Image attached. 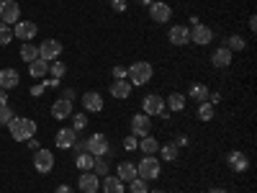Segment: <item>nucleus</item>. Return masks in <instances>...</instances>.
<instances>
[{
  "instance_id": "20",
  "label": "nucleus",
  "mask_w": 257,
  "mask_h": 193,
  "mask_svg": "<svg viewBox=\"0 0 257 193\" xmlns=\"http://www.w3.org/2000/svg\"><path fill=\"white\" fill-rule=\"evenodd\" d=\"M111 95L118 98V101H126L128 95H132V82H128V80H113V85H111Z\"/></svg>"
},
{
  "instance_id": "40",
  "label": "nucleus",
  "mask_w": 257,
  "mask_h": 193,
  "mask_svg": "<svg viewBox=\"0 0 257 193\" xmlns=\"http://www.w3.org/2000/svg\"><path fill=\"white\" fill-rule=\"evenodd\" d=\"M111 6H113V11H126V0H111Z\"/></svg>"
},
{
  "instance_id": "19",
  "label": "nucleus",
  "mask_w": 257,
  "mask_h": 193,
  "mask_svg": "<svg viewBox=\"0 0 257 193\" xmlns=\"http://www.w3.org/2000/svg\"><path fill=\"white\" fill-rule=\"evenodd\" d=\"M70 114H72V101H67V98H59V101H54V106H52V116H54L57 121L67 119Z\"/></svg>"
},
{
  "instance_id": "25",
  "label": "nucleus",
  "mask_w": 257,
  "mask_h": 193,
  "mask_svg": "<svg viewBox=\"0 0 257 193\" xmlns=\"http://www.w3.org/2000/svg\"><path fill=\"white\" fill-rule=\"evenodd\" d=\"M93 162H95V157H93L90 152H77V157H75V165L82 170V173H88V170H93Z\"/></svg>"
},
{
  "instance_id": "15",
  "label": "nucleus",
  "mask_w": 257,
  "mask_h": 193,
  "mask_svg": "<svg viewBox=\"0 0 257 193\" xmlns=\"http://www.w3.org/2000/svg\"><path fill=\"white\" fill-rule=\"evenodd\" d=\"M13 36L24 39V41H31L36 36V24H34V21H18L16 29H13Z\"/></svg>"
},
{
  "instance_id": "39",
  "label": "nucleus",
  "mask_w": 257,
  "mask_h": 193,
  "mask_svg": "<svg viewBox=\"0 0 257 193\" xmlns=\"http://www.w3.org/2000/svg\"><path fill=\"white\" fill-rule=\"evenodd\" d=\"M123 147L128 149V152H132V149H137L139 147V142H137V137L132 134V137H126V142H123Z\"/></svg>"
},
{
  "instance_id": "4",
  "label": "nucleus",
  "mask_w": 257,
  "mask_h": 193,
  "mask_svg": "<svg viewBox=\"0 0 257 193\" xmlns=\"http://www.w3.org/2000/svg\"><path fill=\"white\" fill-rule=\"evenodd\" d=\"M85 152H90L93 157H105L111 152V144L105 139V134H93L85 139Z\"/></svg>"
},
{
  "instance_id": "24",
  "label": "nucleus",
  "mask_w": 257,
  "mask_h": 193,
  "mask_svg": "<svg viewBox=\"0 0 257 193\" xmlns=\"http://www.w3.org/2000/svg\"><path fill=\"white\" fill-rule=\"evenodd\" d=\"M100 185L105 193H123V180H118L116 175H105Z\"/></svg>"
},
{
  "instance_id": "21",
  "label": "nucleus",
  "mask_w": 257,
  "mask_h": 193,
  "mask_svg": "<svg viewBox=\"0 0 257 193\" xmlns=\"http://www.w3.org/2000/svg\"><path fill=\"white\" fill-rule=\"evenodd\" d=\"M16 85H18V72L16 70H11V67L0 70V88L11 90V88H16Z\"/></svg>"
},
{
  "instance_id": "30",
  "label": "nucleus",
  "mask_w": 257,
  "mask_h": 193,
  "mask_svg": "<svg viewBox=\"0 0 257 193\" xmlns=\"http://www.w3.org/2000/svg\"><path fill=\"white\" fill-rule=\"evenodd\" d=\"M21 59H24V62H34V59H39V49L26 41V44L21 47Z\"/></svg>"
},
{
  "instance_id": "31",
  "label": "nucleus",
  "mask_w": 257,
  "mask_h": 193,
  "mask_svg": "<svg viewBox=\"0 0 257 193\" xmlns=\"http://www.w3.org/2000/svg\"><path fill=\"white\" fill-rule=\"evenodd\" d=\"M213 109H216V106H211L208 101L198 103V119H201V121H211V119H213Z\"/></svg>"
},
{
  "instance_id": "18",
  "label": "nucleus",
  "mask_w": 257,
  "mask_h": 193,
  "mask_svg": "<svg viewBox=\"0 0 257 193\" xmlns=\"http://www.w3.org/2000/svg\"><path fill=\"white\" fill-rule=\"evenodd\" d=\"M231 57H234V52H231V49L219 47L216 52L211 54V64H213V67H229V64H231Z\"/></svg>"
},
{
  "instance_id": "17",
  "label": "nucleus",
  "mask_w": 257,
  "mask_h": 193,
  "mask_svg": "<svg viewBox=\"0 0 257 193\" xmlns=\"http://www.w3.org/2000/svg\"><path fill=\"white\" fill-rule=\"evenodd\" d=\"M54 142H57L59 149H72V144L77 142V132H75V129H59Z\"/></svg>"
},
{
  "instance_id": "33",
  "label": "nucleus",
  "mask_w": 257,
  "mask_h": 193,
  "mask_svg": "<svg viewBox=\"0 0 257 193\" xmlns=\"http://www.w3.org/2000/svg\"><path fill=\"white\" fill-rule=\"evenodd\" d=\"M160 155H162V160H167V162H175V160H178V147H175V144H165V147L160 149Z\"/></svg>"
},
{
  "instance_id": "6",
  "label": "nucleus",
  "mask_w": 257,
  "mask_h": 193,
  "mask_svg": "<svg viewBox=\"0 0 257 193\" xmlns=\"http://www.w3.org/2000/svg\"><path fill=\"white\" fill-rule=\"evenodd\" d=\"M59 54H62V44H59L57 39H44V41H41V47H39V57L44 59V62H54Z\"/></svg>"
},
{
  "instance_id": "34",
  "label": "nucleus",
  "mask_w": 257,
  "mask_h": 193,
  "mask_svg": "<svg viewBox=\"0 0 257 193\" xmlns=\"http://www.w3.org/2000/svg\"><path fill=\"white\" fill-rule=\"evenodd\" d=\"M13 41V29L6 26V24H0V47H8Z\"/></svg>"
},
{
  "instance_id": "26",
  "label": "nucleus",
  "mask_w": 257,
  "mask_h": 193,
  "mask_svg": "<svg viewBox=\"0 0 257 193\" xmlns=\"http://www.w3.org/2000/svg\"><path fill=\"white\" fill-rule=\"evenodd\" d=\"M165 106L170 111H175V114H180L183 109H185V95H180V93H173L167 101H165Z\"/></svg>"
},
{
  "instance_id": "14",
  "label": "nucleus",
  "mask_w": 257,
  "mask_h": 193,
  "mask_svg": "<svg viewBox=\"0 0 257 193\" xmlns=\"http://www.w3.org/2000/svg\"><path fill=\"white\" fill-rule=\"evenodd\" d=\"M98 185H100V180H98V175L93 173V170L82 173L80 180H77V188H80L82 193H98Z\"/></svg>"
},
{
  "instance_id": "43",
  "label": "nucleus",
  "mask_w": 257,
  "mask_h": 193,
  "mask_svg": "<svg viewBox=\"0 0 257 193\" xmlns=\"http://www.w3.org/2000/svg\"><path fill=\"white\" fill-rule=\"evenodd\" d=\"M54 193H75V190H72L70 185H57V190H54Z\"/></svg>"
},
{
  "instance_id": "2",
  "label": "nucleus",
  "mask_w": 257,
  "mask_h": 193,
  "mask_svg": "<svg viewBox=\"0 0 257 193\" xmlns=\"http://www.w3.org/2000/svg\"><path fill=\"white\" fill-rule=\"evenodd\" d=\"M126 77H128V82L132 85H147L149 80H152V64L149 62H134L132 67L126 70Z\"/></svg>"
},
{
  "instance_id": "12",
  "label": "nucleus",
  "mask_w": 257,
  "mask_h": 193,
  "mask_svg": "<svg viewBox=\"0 0 257 193\" xmlns=\"http://www.w3.org/2000/svg\"><path fill=\"white\" fill-rule=\"evenodd\" d=\"M149 129H152V121H149L147 114H137V116L132 119V134H134V137H139V139L147 137Z\"/></svg>"
},
{
  "instance_id": "32",
  "label": "nucleus",
  "mask_w": 257,
  "mask_h": 193,
  "mask_svg": "<svg viewBox=\"0 0 257 193\" xmlns=\"http://www.w3.org/2000/svg\"><path fill=\"white\" fill-rule=\"evenodd\" d=\"M108 170H111V165H108V162H105L103 157H95V162H93V173H95V175L105 178V175H108Z\"/></svg>"
},
{
  "instance_id": "44",
  "label": "nucleus",
  "mask_w": 257,
  "mask_h": 193,
  "mask_svg": "<svg viewBox=\"0 0 257 193\" xmlns=\"http://www.w3.org/2000/svg\"><path fill=\"white\" fill-rule=\"evenodd\" d=\"M41 93H44V85H34L31 88V95H41Z\"/></svg>"
},
{
  "instance_id": "29",
  "label": "nucleus",
  "mask_w": 257,
  "mask_h": 193,
  "mask_svg": "<svg viewBox=\"0 0 257 193\" xmlns=\"http://www.w3.org/2000/svg\"><path fill=\"white\" fill-rule=\"evenodd\" d=\"M247 47V41L239 36V34H231L229 39H226V49H231V52H242Z\"/></svg>"
},
{
  "instance_id": "9",
  "label": "nucleus",
  "mask_w": 257,
  "mask_h": 193,
  "mask_svg": "<svg viewBox=\"0 0 257 193\" xmlns=\"http://www.w3.org/2000/svg\"><path fill=\"white\" fill-rule=\"evenodd\" d=\"M165 111V98H160V95H147L144 101H142V114H147V116H160Z\"/></svg>"
},
{
  "instance_id": "42",
  "label": "nucleus",
  "mask_w": 257,
  "mask_h": 193,
  "mask_svg": "<svg viewBox=\"0 0 257 193\" xmlns=\"http://www.w3.org/2000/svg\"><path fill=\"white\" fill-rule=\"evenodd\" d=\"M113 77H116V80H123V77H126V70L116 64V67H113Z\"/></svg>"
},
{
  "instance_id": "41",
  "label": "nucleus",
  "mask_w": 257,
  "mask_h": 193,
  "mask_svg": "<svg viewBox=\"0 0 257 193\" xmlns=\"http://www.w3.org/2000/svg\"><path fill=\"white\" fill-rule=\"evenodd\" d=\"M208 103L211 106H219L221 103V93H208Z\"/></svg>"
},
{
  "instance_id": "22",
  "label": "nucleus",
  "mask_w": 257,
  "mask_h": 193,
  "mask_svg": "<svg viewBox=\"0 0 257 193\" xmlns=\"http://www.w3.org/2000/svg\"><path fill=\"white\" fill-rule=\"evenodd\" d=\"M29 72H31V77H44V75H49V62H44V59H34V62H29Z\"/></svg>"
},
{
  "instance_id": "28",
  "label": "nucleus",
  "mask_w": 257,
  "mask_h": 193,
  "mask_svg": "<svg viewBox=\"0 0 257 193\" xmlns=\"http://www.w3.org/2000/svg\"><path fill=\"white\" fill-rule=\"evenodd\" d=\"M190 98H196L198 103H203V101H208V88L203 82H196V85H190V93H188Z\"/></svg>"
},
{
  "instance_id": "47",
  "label": "nucleus",
  "mask_w": 257,
  "mask_h": 193,
  "mask_svg": "<svg viewBox=\"0 0 257 193\" xmlns=\"http://www.w3.org/2000/svg\"><path fill=\"white\" fill-rule=\"evenodd\" d=\"M257 29V18L254 16H249V31H254Z\"/></svg>"
},
{
  "instance_id": "1",
  "label": "nucleus",
  "mask_w": 257,
  "mask_h": 193,
  "mask_svg": "<svg viewBox=\"0 0 257 193\" xmlns=\"http://www.w3.org/2000/svg\"><path fill=\"white\" fill-rule=\"evenodd\" d=\"M8 132L16 142H29L36 134V121L34 119H24V116H13L8 121Z\"/></svg>"
},
{
  "instance_id": "48",
  "label": "nucleus",
  "mask_w": 257,
  "mask_h": 193,
  "mask_svg": "<svg viewBox=\"0 0 257 193\" xmlns=\"http://www.w3.org/2000/svg\"><path fill=\"white\" fill-rule=\"evenodd\" d=\"M137 3H139V6H149V3H152V0H137Z\"/></svg>"
},
{
  "instance_id": "5",
  "label": "nucleus",
  "mask_w": 257,
  "mask_h": 193,
  "mask_svg": "<svg viewBox=\"0 0 257 193\" xmlns=\"http://www.w3.org/2000/svg\"><path fill=\"white\" fill-rule=\"evenodd\" d=\"M18 18H21V6L16 0H3V3H0V24L16 26Z\"/></svg>"
},
{
  "instance_id": "38",
  "label": "nucleus",
  "mask_w": 257,
  "mask_h": 193,
  "mask_svg": "<svg viewBox=\"0 0 257 193\" xmlns=\"http://www.w3.org/2000/svg\"><path fill=\"white\" fill-rule=\"evenodd\" d=\"M72 129H75V132H80V129H85V126H88V116H85V114H77L75 119H72Z\"/></svg>"
},
{
  "instance_id": "23",
  "label": "nucleus",
  "mask_w": 257,
  "mask_h": 193,
  "mask_svg": "<svg viewBox=\"0 0 257 193\" xmlns=\"http://www.w3.org/2000/svg\"><path fill=\"white\" fill-rule=\"evenodd\" d=\"M116 178H118V180H126V183H132V180L137 178V165H134V162H121Z\"/></svg>"
},
{
  "instance_id": "11",
  "label": "nucleus",
  "mask_w": 257,
  "mask_h": 193,
  "mask_svg": "<svg viewBox=\"0 0 257 193\" xmlns=\"http://www.w3.org/2000/svg\"><path fill=\"white\" fill-rule=\"evenodd\" d=\"M167 39H170L173 47H185V44H190V29L188 26H173L170 34H167Z\"/></svg>"
},
{
  "instance_id": "50",
  "label": "nucleus",
  "mask_w": 257,
  "mask_h": 193,
  "mask_svg": "<svg viewBox=\"0 0 257 193\" xmlns=\"http://www.w3.org/2000/svg\"><path fill=\"white\" fill-rule=\"evenodd\" d=\"M152 193H165V190H152Z\"/></svg>"
},
{
  "instance_id": "46",
  "label": "nucleus",
  "mask_w": 257,
  "mask_h": 193,
  "mask_svg": "<svg viewBox=\"0 0 257 193\" xmlns=\"http://www.w3.org/2000/svg\"><path fill=\"white\" fill-rule=\"evenodd\" d=\"M6 103H8V95H6L3 88H0V106H6Z\"/></svg>"
},
{
  "instance_id": "27",
  "label": "nucleus",
  "mask_w": 257,
  "mask_h": 193,
  "mask_svg": "<svg viewBox=\"0 0 257 193\" xmlns=\"http://www.w3.org/2000/svg\"><path fill=\"white\" fill-rule=\"evenodd\" d=\"M139 147H142V152H144V155H155L157 149H160V142H157L155 137H149V134H147V137H142Z\"/></svg>"
},
{
  "instance_id": "36",
  "label": "nucleus",
  "mask_w": 257,
  "mask_h": 193,
  "mask_svg": "<svg viewBox=\"0 0 257 193\" xmlns=\"http://www.w3.org/2000/svg\"><path fill=\"white\" fill-rule=\"evenodd\" d=\"M128 190H132V193H149V185H147V180H142L137 175L132 183H128Z\"/></svg>"
},
{
  "instance_id": "45",
  "label": "nucleus",
  "mask_w": 257,
  "mask_h": 193,
  "mask_svg": "<svg viewBox=\"0 0 257 193\" xmlns=\"http://www.w3.org/2000/svg\"><path fill=\"white\" fill-rule=\"evenodd\" d=\"M185 144H188V137H183V134H180V137L175 139V147H185Z\"/></svg>"
},
{
  "instance_id": "7",
  "label": "nucleus",
  "mask_w": 257,
  "mask_h": 193,
  "mask_svg": "<svg viewBox=\"0 0 257 193\" xmlns=\"http://www.w3.org/2000/svg\"><path fill=\"white\" fill-rule=\"evenodd\" d=\"M170 16H173V8H170L167 3H157V0L149 3V18H152L155 24H167Z\"/></svg>"
},
{
  "instance_id": "10",
  "label": "nucleus",
  "mask_w": 257,
  "mask_h": 193,
  "mask_svg": "<svg viewBox=\"0 0 257 193\" xmlns=\"http://www.w3.org/2000/svg\"><path fill=\"white\" fill-rule=\"evenodd\" d=\"M34 167H36V173H49V170L54 167V155L49 152V149H36Z\"/></svg>"
},
{
  "instance_id": "35",
  "label": "nucleus",
  "mask_w": 257,
  "mask_h": 193,
  "mask_svg": "<svg viewBox=\"0 0 257 193\" xmlns=\"http://www.w3.org/2000/svg\"><path fill=\"white\" fill-rule=\"evenodd\" d=\"M64 72H67V67H64V62H59V59H54L52 64H49V75L54 77V80H59Z\"/></svg>"
},
{
  "instance_id": "8",
  "label": "nucleus",
  "mask_w": 257,
  "mask_h": 193,
  "mask_svg": "<svg viewBox=\"0 0 257 193\" xmlns=\"http://www.w3.org/2000/svg\"><path fill=\"white\" fill-rule=\"evenodd\" d=\"M190 41L193 44H198V47H206L213 41V31L203 24H196V26H190Z\"/></svg>"
},
{
  "instance_id": "16",
  "label": "nucleus",
  "mask_w": 257,
  "mask_h": 193,
  "mask_svg": "<svg viewBox=\"0 0 257 193\" xmlns=\"http://www.w3.org/2000/svg\"><path fill=\"white\" fill-rule=\"evenodd\" d=\"M82 106H85V111L98 114V111H103V95L95 93V90H88V93L82 95Z\"/></svg>"
},
{
  "instance_id": "13",
  "label": "nucleus",
  "mask_w": 257,
  "mask_h": 193,
  "mask_svg": "<svg viewBox=\"0 0 257 193\" xmlns=\"http://www.w3.org/2000/svg\"><path fill=\"white\" fill-rule=\"evenodd\" d=\"M226 165H229V170H234V173H244V170L249 167V160H247V155L244 152H229L226 155Z\"/></svg>"
},
{
  "instance_id": "3",
  "label": "nucleus",
  "mask_w": 257,
  "mask_h": 193,
  "mask_svg": "<svg viewBox=\"0 0 257 193\" xmlns=\"http://www.w3.org/2000/svg\"><path fill=\"white\" fill-rule=\"evenodd\" d=\"M137 175L142 178V180H157L160 178V160L155 157V155H144V160L139 162V167H137Z\"/></svg>"
},
{
  "instance_id": "37",
  "label": "nucleus",
  "mask_w": 257,
  "mask_h": 193,
  "mask_svg": "<svg viewBox=\"0 0 257 193\" xmlns=\"http://www.w3.org/2000/svg\"><path fill=\"white\" fill-rule=\"evenodd\" d=\"M11 119H13V111L8 109V103H6V106H0V126H8Z\"/></svg>"
},
{
  "instance_id": "49",
  "label": "nucleus",
  "mask_w": 257,
  "mask_h": 193,
  "mask_svg": "<svg viewBox=\"0 0 257 193\" xmlns=\"http://www.w3.org/2000/svg\"><path fill=\"white\" fill-rule=\"evenodd\" d=\"M211 193H226V190H224V188H213Z\"/></svg>"
}]
</instances>
